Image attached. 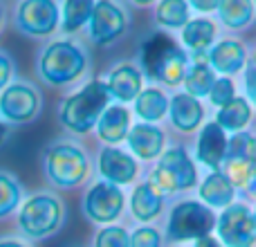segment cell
Wrapping results in <instances>:
<instances>
[{"mask_svg":"<svg viewBox=\"0 0 256 247\" xmlns=\"http://www.w3.org/2000/svg\"><path fill=\"white\" fill-rule=\"evenodd\" d=\"M142 66L148 79L178 86L186 76V54L166 34H153L142 48Z\"/></svg>","mask_w":256,"mask_h":247,"instance_id":"cell-1","label":"cell"},{"mask_svg":"<svg viewBox=\"0 0 256 247\" xmlns=\"http://www.w3.org/2000/svg\"><path fill=\"white\" fill-rule=\"evenodd\" d=\"M110 92L102 81H92L72 94L61 108V122L74 132H88L106 112Z\"/></svg>","mask_w":256,"mask_h":247,"instance_id":"cell-2","label":"cell"},{"mask_svg":"<svg viewBox=\"0 0 256 247\" xmlns=\"http://www.w3.org/2000/svg\"><path fill=\"white\" fill-rule=\"evenodd\" d=\"M86 66H88V61H86V54L79 45L70 43V40H58L43 52L40 76L52 86H66L79 79Z\"/></svg>","mask_w":256,"mask_h":247,"instance_id":"cell-3","label":"cell"},{"mask_svg":"<svg viewBox=\"0 0 256 247\" xmlns=\"http://www.w3.org/2000/svg\"><path fill=\"white\" fill-rule=\"evenodd\" d=\"M198 180L196 166L191 162V158L186 155L184 148H171L168 153H164V158L160 160L158 168L150 173L148 184L162 194H173V191L191 189Z\"/></svg>","mask_w":256,"mask_h":247,"instance_id":"cell-4","label":"cell"},{"mask_svg":"<svg viewBox=\"0 0 256 247\" xmlns=\"http://www.w3.org/2000/svg\"><path fill=\"white\" fill-rule=\"evenodd\" d=\"M45 171L58 186H76L88 173V158L74 144H54L45 155Z\"/></svg>","mask_w":256,"mask_h":247,"instance_id":"cell-5","label":"cell"},{"mask_svg":"<svg viewBox=\"0 0 256 247\" xmlns=\"http://www.w3.org/2000/svg\"><path fill=\"white\" fill-rule=\"evenodd\" d=\"M216 225L212 209L200 202H182L173 209L168 220V238L171 240H198L209 236Z\"/></svg>","mask_w":256,"mask_h":247,"instance_id":"cell-6","label":"cell"},{"mask_svg":"<svg viewBox=\"0 0 256 247\" xmlns=\"http://www.w3.org/2000/svg\"><path fill=\"white\" fill-rule=\"evenodd\" d=\"M61 216V202L54 196H34L20 209V230L27 236L40 238V236H48L56 230Z\"/></svg>","mask_w":256,"mask_h":247,"instance_id":"cell-7","label":"cell"},{"mask_svg":"<svg viewBox=\"0 0 256 247\" xmlns=\"http://www.w3.org/2000/svg\"><path fill=\"white\" fill-rule=\"evenodd\" d=\"M218 236L227 247H252L256 243L254 214L243 204H232L218 220Z\"/></svg>","mask_w":256,"mask_h":247,"instance_id":"cell-8","label":"cell"},{"mask_svg":"<svg viewBox=\"0 0 256 247\" xmlns=\"http://www.w3.org/2000/svg\"><path fill=\"white\" fill-rule=\"evenodd\" d=\"M38 108H40L38 92L25 84L9 86L2 92V97H0V115L14 124L32 122L38 115Z\"/></svg>","mask_w":256,"mask_h":247,"instance_id":"cell-9","label":"cell"},{"mask_svg":"<svg viewBox=\"0 0 256 247\" xmlns=\"http://www.w3.org/2000/svg\"><path fill=\"white\" fill-rule=\"evenodd\" d=\"M86 214L94 222H112L124 209V194L110 182H99L86 196Z\"/></svg>","mask_w":256,"mask_h":247,"instance_id":"cell-10","label":"cell"},{"mask_svg":"<svg viewBox=\"0 0 256 247\" xmlns=\"http://www.w3.org/2000/svg\"><path fill=\"white\" fill-rule=\"evenodd\" d=\"M58 7L48 0H30L18 9V27L32 36H48L58 25Z\"/></svg>","mask_w":256,"mask_h":247,"instance_id":"cell-11","label":"cell"},{"mask_svg":"<svg viewBox=\"0 0 256 247\" xmlns=\"http://www.w3.org/2000/svg\"><path fill=\"white\" fill-rule=\"evenodd\" d=\"M126 30V16L117 4L97 2L90 18V36L97 45H108L120 38Z\"/></svg>","mask_w":256,"mask_h":247,"instance_id":"cell-12","label":"cell"},{"mask_svg":"<svg viewBox=\"0 0 256 247\" xmlns=\"http://www.w3.org/2000/svg\"><path fill=\"white\" fill-rule=\"evenodd\" d=\"M99 171L110 184H128L137 176V162L124 150L108 146L99 155Z\"/></svg>","mask_w":256,"mask_h":247,"instance_id":"cell-13","label":"cell"},{"mask_svg":"<svg viewBox=\"0 0 256 247\" xmlns=\"http://www.w3.org/2000/svg\"><path fill=\"white\" fill-rule=\"evenodd\" d=\"M227 155V137L225 130L216 122L207 124L198 140V160L209 168H218L225 162Z\"/></svg>","mask_w":256,"mask_h":247,"instance_id":"cell-14","label":"cell"},{"mask_svg":"<svg viewBox=\"0 0 256 247\" xmlns=\"http://www.w3.org/2000/svg\"><path fill=\"white\" fill-rule=\"evenodd\" d=\"M130 150L142 160H153L164 150V132L150 124H137L128 135Z\"/></svg>","mask_w":256,"mask_h":247,"instance_id":"cell-15","label":"cell"},{"mask_svg":"<svg viewBox=\"0 0 256 247\" xmlns=\"http://www.w3.org/2000/svg\"><path fill=\"white\" fill-rule=\"evenodd\" d=\"M248 61L245 48L236 40H222L209 52V63L220 74H236Z\"/></svg>","mask_w":256,"mask_h":247,"instance_id":"cell-16","label":"cell"},{"mask_svg":"<svg viewBox=\"0 0 256 247\" xmlns=\"http://www.w3.org/2000/svg\"><path fill=\"white\" fill-rule=\"evenodd\" d=\"M108 92L120 102H132L142 92V72L132 66H122L108 79Z\"/></svg>","mask_w":256,"mask_h":247,"instance_id":"cell-17","label":"cell"},{"mask_svg":"<svg viewBox=\"0 0 256 247\" xmlns=\"http://www.w3.org/2000/svg\"><path fill=\"white\" fill-rule=\"evenodd\" d=\"M204 117V108L198 99H194L191 94H178L171 102V120L180 130H194L200 126Z\"/></svg>","mask_w":256,"mask_h":247,"instance_id":"cell-18","label":"cell"},{"mask_svg":"<svg viewBox=\"0 0 256 247\" xmlns=\"http://www.w3.org/2000/svg\"><path fill=\"white\" fill-rule=\"evenodd\" d=\"M128 126H130V115L124 106H108L106 112L99 120V137L108 144H117L128 135Z\"/></svg>","mask_w":256,"mask_h":247,"instance_id":"cell-19","label":"cell"},{"mask_svg":"<svg viewBox=\"0 0 256 247\" xmlns=\"http://www.w3.org/2000/svg\"><path fill=\"white\" fill-rule=\"evenodd\" d=\"M130 209L137 220L148 222V220H153V218H158L160 212H162V196L150 184H140L135 189V194H132Z\"/></svg>","mask_w":256,"mask_h":247,"instance_id":"cell-20","label":"cell"},{"mask_svg":"<svg viewBox=\"0 0 256 247\" xmlns=\"http://www.w3.org/2000/svg\"><path fill=\"white\" fill-rule=\"evenodd\" d=\"M200 196L212 207H230L234 200V186L222 173H212L200 186Z\"/></svg>","mask_w":256,"mask_h":247,"instance_id":"cell-21","label":"cell"},{"mask_svg":"<svg viewBox=\"0 0 256 247\" xmlns=\"http://www.w3.org/2000/svg\"><path fill=\"white\" fill-rule=\"evenodd\" d=\"M182 36H184V45L194 50V54H204V50L214 43L216 25L209 18H196V20L186 22Z\"/></svg>","mask_w":256,"mask_h":247,"instance_id":"cell-22","label":"cell"},{"mask_svg":"<svg viewBox=\"0 0 256 247\" xmlns=\"http://www.w3.org/2000/svg\"><path fill=\"white\" fill-rule=\"evenodd\" d=\"M137 115L146 122H158L166 115L168 110V99L162 90L158 88H146L140 92V97L135 99Z\"/></svg>","mask_w":256,"mask_h":247,"instance_id":"cell-23","label":"cell"},{"mask_svg":"<svg viewBox=\"0 0 256 247\" xmlns=\"http://www.w3.org/2000/svg\"><path fill=\"white\" fill-rule=\"evenodd\" d=\"M252 120V108L245 99L236 97L232 104H227L225 108L218 110V117H216V124L222 128V130H234V132H240V128L248 126V122Z\"/></svg>","mask_w":256,"mask_h":247,"instance_id":"cell-24","label":"cell"},{"mask_svg":"<svg viewBox=\"0 0 256 247\" xmlns=\"http://www.w3.org/2000/svg\"><path fill=\"white\" fill-rule=\"evenodd\" d=\"M214 84H216V79H214V72L212 68L207 66V63H196L194 68H191L189 72H186L184 76V86H186V94H191V97H204V94L212 92Z\"/></svg>","mask_w":256,"mask_h":247,"instance_id":"cell-25","label":"cell"},{"mask_svg":"<svg viewBox=\"0 0 256 247\" xmlns=\"http://www.w3.org/2000/svg\"><path fill=\"white\" fill-rule=\"evenodd\" d=\"M225 173L222 176L232 182L234 189H245L254 182L256 178V162L250 160H225Z\"/></svg>","mask_w":256,"mask_h":247,"instance_id":"cell-26","label":"cell"},{"mask_svg":"<svg viewBox=\"0 0 256 247\" xmlns=\"http://www.w3.org/2000/svg\"><path fill=\"white\" fill-rule=\"evenodd\" d=\"M218 14H220V20L227 27H245L252 20L254 14V4L252 2H220L218 4Z\"/></svg>","mask_w":256,"mask_h":247,"instance_id":"cell-27","label":"cell"},{"mask_svg":"<svg viewBox=\"0 0 256 247\" xmlns=\"http://www.w3.org/2000/svg\"><path fill=\"white\" fill-rule=\"evenodd\" d=\"M92 9L94 4L92 2H66L63 7V30L66 32H76L86 25V22L92 18Z\"/></svg>","mask_w":256,"mask_h":247,"instance_id":"cell-28","label":"cell"},{"mask_svg":"<svg viewBox=\"0 0 256 247\" xmlns=\"http://www.w3.org/2000/svg\"><path fill=\"white\" fill-rule=\"evenodd\" d=\"M225 160H250V162H256V140L248 132H236L227 142Z\"/></svg>","mask_w":256,"mask_h":247,"instance_id":"cell-29","label":"cell"},{"mask_svg":"<svg viewBox=\"0 0 256 247\" xmlns=\"http://www.w3.org/2000/svg\"><path fill=\"white\" fill-rule=\"evenodd\" d=\"M158 18L166 27H186V22H189V4L178 2V0L162 2L158 7Z\"/></svg>","mask_w":256,"mask_h":247,"instance_id":"cell-30","label":"cell"},{"mask_svg":"<svg viewBox=\"0 0 256 247\" xmlns=\"http://www.w3.org/2000/svg\"><path fill=\"white\" fill-rule=\"evenodd\" d=\"M20 202V186L16 178L9 173H0V218L12 214Z\"/></svg>","mask_w":256,"mask_h":247,"instance_id":"cell-31","label":"cell"},{"mask_svg":"<svg viewBox=\"0 0 256 247\" xmlns=\"http://www.w3.org/2000/svg\"><path fill=\"white\" fill-rule=\"evenodd\" d=\"M209 97H212L214 106H218V108H225L227 104H232L236 99V88L232 84V79H216Z\"/></svg>","mask_w":256,"mask_h":247,"instance_id":"cell-32","label":"cell"},{"mask_svg":"<svg viewBox=\"0 0 256 247\" xmlns=\"http://www.w3.org/2000/svg\"><path fill=\"white\" fill-rule=\"evenodd\" d=\"M128 245H130V238H128L126 230H122V227L102 230L97 236V243H94V247H128Z\"/></svg>","mask_w":256,"mask_h":247,"instance_id":"cell-33","label":"cell"},{"mask_svg":"<svg viewBox=\"0 0 256 247\" xmlns=\"http://www.w3.org/2000/svg\"><path fill=\"white\" fill-rule=\"evenodd\" d=\"M160 245H162V240H160V234L153 227H142L130 236V247H160Z\"/></svg>","mask_w":256,"mask_h":247,"instance_id":"cell-34","label":"cell"},{"mask_svg":"<svg viewBox=\"0 0 256 247\" xmlns=\"http://www.w3.org/2000/svg\"><path fill=\"white\" fill-rule=\"evenodd\" d=\"M9 79H12V61L4 54H0V90L7 86Z\"/></svg>","mask_w":256,"mask_h":247,"instance_id":"cell-35","label":"cell"},{"mask_svg":"<svg viewBox=\"0 0 256 247\" xmlns=\"http://www.w3.org/2000/svg\"><path fill=\"white\" fill-rule=\"evenodd\" d=\"M248 92H250V99L254 102V106H256V63L252 61L250 63V68H248Z\"/></svg>","mask_w":256,"mask_h":247,"instance_id":"cell-36","label":"cell"},{"mask_svg":"<svg viewBox=\"0 0 256 247\" xmlns=\"http://www.w3.org/2000/svg\"><path fill=\"white\" fill-rule=\"evenodd\" d=\"M196 247H222V245L214 236H202V238L196 240Z\"/></svg>","mask_w":256,"mask_h":247,"instance_id":"cell-37","label":"cell"},{"mask_svg":"<svg viewBox=\"0 0 256 247\" xmlns=\"http://www.w3.org/2000/svg\"><path fill=\"white\" fill-rule=\"evenodd\" d=\"M218 4H220V2H209V0H207V2H196L194 7L198 9V12H216Z\"/></svg>","mask_w":256,"mask_h":247,"instance_id":"cell-38","label":"cell"},{"mask_svg":"<svg viewBox=\"0 0 256 247\" xmlns=\"http://www.w3.org/2000/svg\"><path fill=\"white\" fill-rule=\"evenodd\" d=\"M0 247H25V245L16 243V240H4V243H0Z\"/></svg>","mask_w":256,"mask_h":247,"instance_id":"cell-39","label":"cell"},{"mask_svg":"<svg viewBox=\"0 0 256 247\" xmlns=\"http://www.w3.org/2000/svg\"><path fill=\"white\" fill-rule=\"evenodd\" d=\"M0 25H2V9H0Z\"/></svg>","mask_w":256,"mask_h":247,"instance_id":"cell-40","label":"cell"},{"mask_svg":"<svg viewBox=\"0 0 256 247\" xmlns=\"http://www.w3.org/2000/svg\"><path fill=\"white\" fill-rule=\"evenodd\" d=\"M254 220H256V209H254Z\"/></svg>","mask_w":256,"mask_h":247,"instance_id":"cell-41","label":"cell"},{"mask_svg":"<svg viewBox=\"0 0 256 247\" xmlns=\"http://www.w3.org/2000/svg\"><path fill=\"white\" fill-rule=\"evenodd\" d=\"M252 61H254V63H256V54H254V58H252Z\"/></svg>","mask_w":256,"mask_h":247,"instance_id":"cell-42","label":"cell"}]
</instances>
